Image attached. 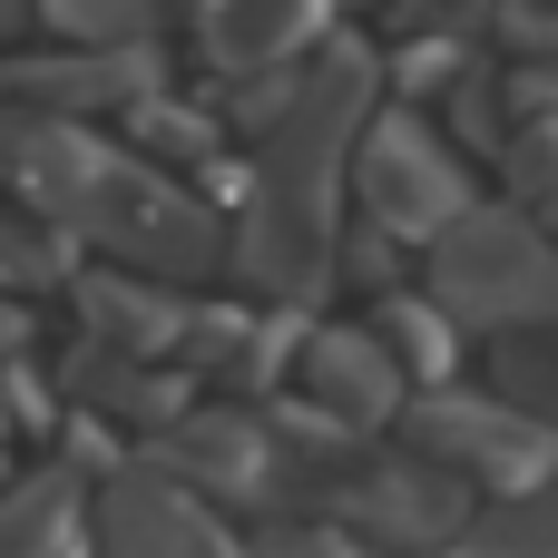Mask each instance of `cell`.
<instances>
[{
    "mask_svg": "<svg viewBox=\"0 0 558 558\" xmlns=\"http://www.w3.org/2000/svg\"><path fill=\"white\" fill-rule=\"evenodd\" d=\"M432 304L461 333H558V245L510 216V206H471L441 245H432Z\"/></svg>",
    "mask_w": 558,
    "mask_h": 558,
    "instance_id": "obj_1",
    "label": "cell"
},
{
    "mask_svg": "<svg viewBox=\"0 0 558 558\" xmlns=\"http://www.w3.org/2000/svg\"><path fill=\"white\" fill-rule=\"evenodd\" d=\"M324 520L333 530H353L363 549H441L451 558V539L471 530V481H451L441 461H343L333 481H324Z\"/></svg>",
    "mask_w": 558,
    "mask_h": 558,
    "instance_id": "obj_2",
    "label": "cell"
},
{
    "mask_svg": "<svg viewBox=\"0 0 558 558\" xmlns=\"http://www.w3.org/2000/svg\"><path fill=\"white\" fill-rule=\"evenodd\" d=\"M412 451L441 461L451 481L500 490V500L549 490V471H558V432L530 422V412H510L500 392H432V402L412 412Z\"/></svg>",
    "mask_w": 558,
    "mask_h": 558,
    "instance_id": "obj_3",
    "label": "cell"
},
{
    "mask_svg": "<svg viewBox=\"0 0 558 558\" xmlns=\"http://www.w3.org/2000/svg\"><path fill=\"white\" fill-rule=\"evenodd\" d=\"M353 167H363V206H373L383 235L441 245V235L471 216V177H461V157H451L422 118H373V128L353 137Z\"/></svg>",
    "mask_w": 558,
    "mask_h": 558,
    "instance_id": "obj_4",
    "label": "cell"
},
{
    "mask_svg": "<svg viewBox=\"0 0 558 558\" xmlns=\"http://www.w3.org/2000/svg\"><path fill=\"white\" fill-rule=\"evenodd\" d=\"M88 558H245V539L167 471H118L88 510Z\"/></svg>",
    "mask_w": 558,
    "mask_h": 558,
    "instance_id": "obj_5",
    "label": "cell"
},
{
    "mask_svg": "<svg viewBox=\"0 0 558 558\" xmlns=\"http://www.w3.org/2000/svg\"><path fill=\"white\" fill-rule=\"evenodd\" d=\"M294 392H304V412L324 422V432H343V441H363V432H383L392 412H402V363L383 353V333L363 324H333V333H304V353H294Z\"/></svg>",
    "mask_w": 558,
    "mask_h": 558,
    "instance_id": "obj_6",
    "label": "cell"
},
{
    "mask_svg": "<svg viewBox=\"0 0 558 558\" xmlns=\"http://www.w3.org/2000/svg\"><path fill=\"white\" fill-rule=\"evenodd\" d=\"M157 471L196 500H265L284 481V441L255 412H177L157 441Z\"/></svg>",
    "mask_w": 558,
    "mask_h": 558,
    "instance_id": "obj_7",
    "label": "cell"
},
{
    "mask_svg": "<svg viewBox=\"0 0 558 558\" xmlns=\"http://www.w3.org/2000/svg\"><path fill=\"white\" fill-rule=\"evenodd\" d=\"M78 314H88V343H98V353H118V363L186 353V333H196V314H186L177 294L137 284V275H88V284H78Z\"/></svg>",
    "mask_w": 558,
    "mask_h": 558,
    "instance_id": "obj_8",
    "label": "cell"
},
{
    "mask_svg": "<svg viewBox=\"0 0 558 558\" xmlns=\"http://www.w3.org/2000/svg\"><path fill=\"white\" fill-rule=\"evenodd\" d=\"M0 558H88L78 481H59V471L10 481V490H0Z\"/></svg>",
    "mask_w": 558,
    "mask_h": 558,
    "instance_id": "obj_9",
    "label": "cell"
},
{
    "mask_svg": "<svg viewBox=\"0 0 558 558\" xmlns=\"http://www.w3.org/2000/svg\"><path fill=\"white\" fill-rule=\"evenodd\" d=\"M373 333H383V353L402 363V383H422V392H451V363H461V324H451L432 294H383Z\"/></svg>",
    "mask_w": 558,
    "mask_h": 558,
    "instance_id": "obj_10",
    "label": "cell"
},
{
    "mask_svg": "<svg viewBox=\"0 0 558 558\" xmlns=\"http://www.w3.org/2000/svg\"><path fill=\"white\" fill-rule=\"evenodd\" d=\"M304 29H314V0H216L206 10V49L226 69L284 59V49H304Z\"/></svg>",
    "mask_w": 558,
    "mask_h": 558,
    "instance_id": "obj_11",
    "label": "cell"
},
{
    "mask_svg": "<svg viewBox=\"0 0 558 558\" xmlns=\"http://www.w3.org/2000/svg\"><path fill=\"white\" fill-rule=\"evenodd\" d=\"M451 558H558V490H520V500L471 510Z\"/></svg>",
    "mask_w": 558,
    "mask_h": 558,
    "instance_id": "obj_12",
    "label": "cell"
},
{
    "mask_svg": "<svg viewBox=\"0 0 558 558\" xmlns=\"http://www.w3.org/2000/svg\"><path fill=\"white\" fill-rule=\"evenodd\" d=\"M245 558H373V549H363L353 530H333V520H275Z\"/></svg>",
    "mask_w": 558,
    "mask_h": 558,
    "instance_id": "obj_13",
    "label": "cell"
},
{
    "mask_svg": "<svg viewBox=\"0 0 558 558\" xmlns=\"http://www.w3.org/2000/svg\"><path fill=\"white\" fill-rule=\"evenodd\" d=\"M510 167H520V196H539V206H558V118H539L520 147H510Z\"/></svg>",
    "mask_w": 558,
    "mask_h": 558,
    "instance_id": "obj_14",
    "label": "cell"
},
{
    "mask_svg": "<svg viewBox=\"0 0 558 558\" xmlns=\"http://www.w3.org/2000/svg\"><path fill=\"white\" fill-rule=\"evenodd\" d=\"M0 10H10V0H0Z\"/></svg>",
    "mask_w": 558,
    "mask_h": 558,
    "instance_id": "obj_15",
    "label": "cell"
}]
</instances>
